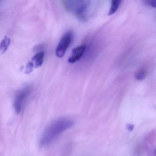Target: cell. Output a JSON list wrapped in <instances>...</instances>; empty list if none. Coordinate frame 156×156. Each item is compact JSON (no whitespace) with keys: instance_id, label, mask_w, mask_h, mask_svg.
<instances>
[{"instance_id":"1","label":"cell","mask_w":156,"mask_h":156,"mask_svg":"<svg viewBox=\"0 0 156 156\" xmlns=\"http://www.w3.org/2000/svg\"><path fill=\"white\" fill-rule=\"evenodd\" d=\"M74 125V121L68 118L63 117L53 121L44 130L41 140L42 146L49 145L65 130Z\"/></svg>"},{"instance_id":"2","label":"cell","mask_w":156,"mask_h":156,"mask_svg":"<svg viewBox=\"0 0 156 156\" xmlns=\"http://www.w3.org/2000/svg\"><path fill=\"white\" fill-rule=\"evenodd\" d=\"M63 5L67 12L73 13L77 18L85 20V13L89 5V2L86 1H63Z\"/></svg>"},{"instance_id":"3","label":"cell","mask_w":156,"mask_h":156,"mask_svg":"<svg viewBox=\"0 0 156 156\" xmlns=\"http://www.w3.org/2000/svg\"><path fill=\"white\" fill-rule=\"evenodd\" d=\"M31 93V88L30 87H26L20 90L15 96L14 100V108L17 113H20L26 100Z\"/></svg>"},{"instance_id":"4","label":"cell","mask_w":156,"mask_h":156,"mask_svg":"<svg viewBox=\"0 0 156 156\" xmlns=\"http://www.w3.org/2000/svg\"><path fill=\"white\" fill-rule=\"evenodd\" d=\"M73 38V33L71 31L67 32L62 37L55 50V54L57 57L59 58L63 57L72 43Z\"/></svg>"},{"instance_id":"5","label":"cell","mask_w":156,"mask_h":156,"mask_svg":"<svg viewBox=\"0 0 156 156\" xmlns=\"http://www.w3.org/2000/svg\"><path fill=\"white\" fill-rule=\"evenodd\" d=\"M86 49V45L85 44H83L74 48L73 50L72 55L68 59V62L69 63H74L79 61L85 52Z\"/></svg>"},{"instance_id":"6","label":"cell","mask_w":156,"mask_h":156,"mask_svg":"<svg viewBox=\"0 0 156 156\" xmlns=\"http://www.w3.org/2000/svg\"><path fill=\"white\" fill-rule=\"evenodd\" d=\"M44 57V53L43 52H40L34 56L31 62L34 65V68H38L42 65Z\"/></svg>"},{"instance_id":"7","label":"cell","mask_w":156,"mask_h":156,"mask_svg":"<svg viewBox=\"0 0 156 156\" xmlns=\"http://www.w3.org/2000/svg\"><path fill=\"white\" fill-rule=\"evenodd\" d=\"M10 44V39L8 36H5L0 43V55L4 54L7 51Z\"/></svg>"},{"instance_id":"8","label":"cell","mask_w":156,"mask_h":156,"mask_svg":"<svg viewBox=\"0 0 156 156\" xmlns=\"http://www.w3.org/2000/svg\"><path fill=\"white\" fill-rule=\"evenodd\" d=\"M121 1L120 0H114L111 1V7L108 12V15H113L118 9Z\"/></svg>"},{"instance_id":"9","label":"cell","mask_w":156,"mask_h":156,"mask_svg":"<svg viewBox=\"0 0 156 156\" xmlns=\"http://www.w3.org/2000/svg\"><path fill=\"white\" fill-rule=\"evenodd\" d=\"M147 70L145 68H141L139 70L135 75V78L137 80H142L147 75Z\"/></svg>"},{"instance_id":"10","label":"cell","mask_w":156,"mask_h":156,"mask_svg":"<svg viewBox=\"0 0 156 156\" xmlns=\"http://www.w3.org/2000/svg\"><path fill=\"white\" fill-rule=\"evenodd\" d=\"M34 67L31 62H30L27 64L25 68V73L26 74H30L33 71Z\"/></svg>"},{"instance_id":"11","label":"cell","mask_w":156,"mask_h":156,"mask_svg":"<svg viewBox=\"0 0 156 156\" xmlns=\"http://www.w3.org/2000/svg\"><path fill=\"white\" fill-rule=\"evenodd\" d=\"M144 3L147 6H150L152 8H155L156 7V1L155 0H151V1H145Z\"/></svg>"}]
</instances>
